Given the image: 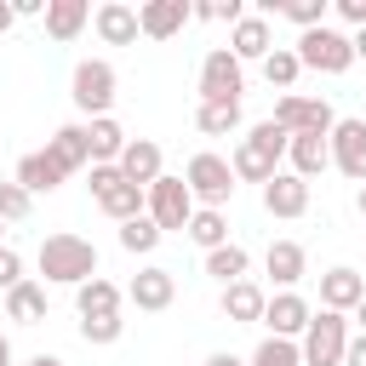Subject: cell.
I'll use <instances>...</instances> for the list:
<instances>
[{"label":"cell","instance_id":"6da1fadb","mask_svg":"<svg viewBox=\"0 0 366 366\" xmlns=\"http://www.w3.org/2000/svg\"><path fill=\"white\" fill-rule=\"evenodd\" d=\"M280 160H286V132H280L274 120H257V126L234 143L229 172H234V183H269V177L280 172Z\"/></svg>","mask_w":366,"mask_h":366},{"label":"cell","instance_id":"7a4b0ae2","mask_svg":"<svg viewBox=\"0 0 366 366\" xmlns=\"http://www.w3.org/2000/svg\"><path fill=\"white\" fill-rule=\"evenodd\" d=\"M40 274L51 286H86L97 274V246L80 234H46L40 240Z\"/></svg>","mask_w":366,"mask_h":366},{"label":"cell","instance_id":"3957f363","mask_svg":"<svg viewBox=\"0 0 366 366\" xmlns=\"http://www.w3.org/2000/svg\"><path fill=\"white\" fill-rule=\"evenodd\" d=\"M292 51H297V63H303V69H315V74H349V69H355V46H349V34H343V29H332V23L303 29Z\"/></svg>","mask_w":366,"mask_h":366},{"label":"cell","instance_id":"277c9868","mask_svg":"<svg viewBox=\"0 0 366 366\" xmlns=\"http://www.w3.org/2000/svg\"><path fill=\"white\" fill-rule=\"evenodd\" d=\"M343 349H349V315L315 309L309 326H303V337H297L303 366H343Z\"/></svg>","mask_w":366,"mask_h":366},{"label":"cell","instance_id":"5b68a950","mask_svg":"<svg viewBox=\"0 0 366 366\" xmlns=\"http://www.w3.org/2000/svg\"><path fill=\"white\" fill-rule=\"evenodd\" d=\"M114 63H103V57H86V63H74V80H69V97H74V109L86 114V120H103L109 109H114Z\"/></svg>","mask_w":366,"mask_h":366},{"label":"cell","instance_id":"8992f818","mask_svg":"<svg viewBox=\"0 0 366 366\" xmlns=\"http://www.w3.org/2000/svg\"><path fill=\"white\" fill-rule=\"evenodd\" d=\"M143 212L154 217L160 234H177V229H189V217H194V194H189L183 177H166V172H160V177L143 189Z\"/></svg>","mask_w":366,"mask_h":366},{"label":"cell","instance_id":"52a82bcc","mask_svg":"<svg viewBox=\"0 0 366 366\" xmlns=\"http://www.w3.org/2000/svg\"><path fill=\"white\" fill-rule=\"evenodd\" d=\"M246 92V63L229 46H212L200 57V103H240Z\"/></svg>","mask_w":366,"mask_h":366},{"label":"cell","instance_id":"ba28073f","mask_svg":"<svg viewBox=\"0 0 366 366\" xmlns=\"http://www.w3.org/2000/svg\"><path fill=\"white\" fill-rule=\"evenodd\" d=\"M183 183H189L194 206H212V212H223V200L234 194V172H229V160L212 154V149H200V154L183 166Z\"/></svg>","mask_w":366,"mask_h":366},{"label":"cell","instance_id":"9c48e42d","mask_svg":"<svg viewBox=\"0 0 366 366\" xmlns=\"http://www.w3.org/2000/svg\"><path fill=\"white\" fill-rule=\"evenodd\" d=\"M286 137H297V132H315V137H326L332 126H337V114H332V103L326 97H303V92H286L280 103H274V114H269Z\"/></svg>","mask_w":366,"mask_h":366},{"label":"cell","instance_id":"30bf717a","mask_svg":"<svg viewBox=\"0 0 366 366\" xmlns=\"http://www.w3.org/2000/svg\"><path fill=\"white\" fill-rule=\"evenodd\" d=\"M92 200H97V212H109L114 223L143 217V189H137V183H126V177H120V166H92Z\"/></svg>","mask_w":366,"mask_h":366},{"label":"cell","instance_id":"8fae6325","mask_svg":"<svg viewBox=\"0 0 366 366\" xmlns=\"http://www.w3.org/2000/svg\"><path fill=\"white\" fill-rule=\"evenodd\" d=\"M172 297H177V274H172V269H160V263L137 269V274H132V286H126V303H132L137 315H160V309H172Z\"/></svg>","mask_w":366,"mask_h":366},{"label":"cell","instance_id":"7c38bea8","mask_svg":"<svg viewBox=\"0 0 366 366\" xmlns=\"http://www.w3.org/2000/svg\"><path fill=\"white\" fill-rule=\"evenodd\" d=\"M326 149H332V166L355 183H366V120H337L326 132Z\"/></svg>","mask_w":366,"mask_h":366},{"label":"cell","instance_id":"4fadbf2b","mask_svg":"<svg viewBox=\"0 0 366 366\" xmlns=\"http://www.w3.org/2000/svg\"><path fill=\"white\" fill-rule=\"evenodd\" d=\"M309 297H297V292H274L269 303H263V326H269V337H303V326H309Z\"/></svg>","mask_w":366,"mask_h":366},{"label":"cell","instance_id":"5bb4252c","mask_svg":"<svg viewBox=\"0 0 366 366\" xmlns=\"http://www.w3.org/2000/svg\"><path fill=\"white\" fill-rule=\"evenodd\" d=\"M263 212H269V217H303V212H309V183L292 177V172H274V177L263 183Z\"/></svg>","mask_w":366,"mask_h":366},{"label":"cell","instance_id":"9a60e30c","mask_svg":"<svg viewBox=\"0 0 366 366\" xmlns=\"http://www.w3.org/2000/svg\"><path fill=\"white\" fill-rule=\"evenodd\" d=\"M183 23H189V0H143L137 6V34H149V40H172Z\"/></svg>","mask_w":366,"mask_h":366},{"label":"cell","instance_id":"2e32d148","mask_svg":"<svg viewBox=\"0 0 366 366\" xmlns=\"http://www.w3.org/2000/svg\"><path fill=\"white\" fill-rule=\"evenodd\" d=\"M229 51L240 57V63H263L269 51H274V34H269V17H257V11H246L234 29H229Z\"/></svg>","mask_w":366,"mask_h":366},{"label":"cell","instance_id":"e0dca14e","mask_svg":"<svg viewBox=\"0 0 366 366\" xmlns=\"http://www.w3.org/2000/svg\"><path fill=\"white\" fill-rule=\"evenodd\" d=\"M120 177L126 183H137V189H149L154 177H160V143L154 137H126V149H120Z\"/></svg>","mask_w":366,"mask_h":366},{"label":"cell","instance_id":"ac0fdd59","mask_svg":"<svg viewBox=\"0 0 366 366\" xmlns=\"http://www.w3.org/2000/svg\"><path fill=\"white\" fill-rule=\"evenodd\" d=\"M263 269H269V280H274L280 292H292V286L309 274V252H303L297 240H269V252H263Z\"/></svg>","mask_w":366,"mask_h":366},{"label":"cell","instance_id":"d6986e66","mask_svg":"<svg viewBox=\"0 0 366 366\" xmlns=\"http://www.w3.org/2000/svg\"><path fill=\"white\" fill-rule=\"evenodd\" d=\"M366 297V280L355 274V269H326L320 274V309H332V315H355V303Z\"/></svg>","mask_w":366,"mask_h":366},{"label":"cell","instance_id":"ffe728a7","mask_svg":"<svg viewBox=\"0 0 366 366\" xmlns=\"http://www.w3.org/2000/svg\"><path fill=\"white\" fill-rule=\"evenodd\" d=\"M92 29L103 34V46H132V40H137V6L103 0V6L92 11Z\"/></svg>","mask_w":366,"mask_h":366},{"label":"cell","instance_id":"44dd1931","mask_svg":"<svg viewBox=\"0 0 366 366\" xmlns=\"http://www.w3.org/2000/svg\"><path fill=\"white\" fill-rule=\"evenodd\" d=\"M286 160H292V177H320L326 166H332V149H326V137H315V132H297V137H286Z\"/></svg>","mask_w":366,"mask_h":366},{"label":"cell","instance_id":"7402d4cb","mask_svg":"<svg viewBox=\"0 0 366 366\" xmlns=\"http://www.w3.org/2000/svg\"><path fill=\"white\" fill-rule=\"evenodd\" d=\"M63 177H69V172H63V166L51 160V149H29V154L17 160V183H23L29 194H51V189H57Z\"/></svg>","mask_w":366,"mask_h":366},{"label":"cell","instance_id":"603a6c76","mask_svg":"<svg viewBox=\"0 0 366 366\" xmlns=\"http://www.w3.org/2000/svg\"><path fill=\"white\" fill-rule=\"evenodd\" d=\"M263 303H269V292H263L257 280H234V286H223V320H234V326L263 320Z\"/></svg>","mask_w":366,"mask_h":366},{"label":"cell","instance_id":"cb8c5ba5","mask_svg":"<svg viewBox=\"0 0 366 366\" xmlns=\"http://www.w3.org/2000/svg\"><path fill=\"white\" fill-rule=\"evenodd\" d=\"M120 303H126V292H120L114 280H103V274H92L86 286H74V309H80V320H92V315H120Z\"/></svg>","mask_w":366,"mask_h":366},{"label":"cell","instance_id":"d4e9b609","mask_svg":"<svg viewBox=\"0 0 366 366\" xmlns=\"http://www.w3.org/2000/svg\"><path fill=\"white\" fill-rule=\"evenodd\" d=\"M86 149H92V166H114V160H120V149H126V132H120V120H114V114H103V120H86Z\"/></svg>","mask_w":366,"mask_h":366},{"label":"cell","instance_id":"484cf974","mask_svg":"<svg viewBox=\"0 0 366 366\" xmlns=\"http://www.w3.org/2000/svg\"><path fill=\"white\" fill-rule=\"evenodd\" d=\"M6 320L40 326V320H46V286H40V280H17V286L6 292Z\"/></svg>","mask_w":366,"mask_h":366},{"label":"cell","instance_id":"4316f807","mask_svg":"<svg viewBox=\"0 0 366 366\" xmlns=\"http://www.w3.org/2000/svg\"><path fill=\"white\" fill-rule=\"evenodd\" d=\"M86 23H92V6L86 0H46V34L51 40H74Z\"/></svg>","mask_w":366,"mask_h":366},{"label":"cell","instance_id":"83f0119b","mask_svg":"<svg viewBox=\"0 0 366 366\" xmlns=\"http://www.w3.org/2000/svg\"><path fill=\"white\" fill-rule=\"evenodd\" d=\"M46 149H51V160H57L63 172H80V166H92V149H86V126H57V132L46 137Z\"/></svg>","mask_w":366,"mask_h":366},{"label":"cell","instance_id":"f1b7e54d","mask_svg":"<svg viewBox=\"0 0 366 366\" xmlns=\"http://www.w3.org/2000/svg\"><path fill=\"white\" fill-rule=\"evenodd\" d=\"M200 252H217V246H229V217L223 212H212V206H194V217H189V229H183Z\"/></svg>","mask_w":366,"mask_h":366},{"label":"cell","instance_id":"f546056e","mask_svg":"<svg viewBox=\"0 0 366 366\" xmlns=\"http://www.w3.org/2000/svg\"><path fill=\"white\" fill-rule=\"evenodd\" d=\"M246 269H252V257H246V246H217V252H206V274L212 280H223V286H234V280H246Z\"/></svg>","mask_w":366,"mask_h":366},{"label":"cell","instance_id":"4dcf8cb0","mask_svg":"<svg viewBox=\"0 0 366 366\" xmlns=\"http://www.w3.org/2000/svg\"><path fill=\"white\" fill-rule=\"evenodd\" d=\"M297 74H303V63H297V51H292V46H274V51L263 57V80H269L274 92H292V86H297Z\"/></svg>","mask_w":366,"mask_h":366},{"label":"cell","instance_id":"1f68e13d","mask_svg":"<svg viewBox=\"0 0 366 366\" xmlns=\"http://www.w3.org/2000/svg\"><path fill=\"white\" fill-rule=\"evenodd\" d=\"M194 126L206 137H229V132H240V103H200L194 109Z\"/></svg>","mask_w":366,"mask_h":366},{"label":"cell","instance_id":"d6a6232c","mask_svg":"<svg viewBox=\"0 0 366 366\" xmlns=\"http://www.w3.org/2000/svg\"><path fill=\"white\" fill-rule=\"evenodd\" d=\"M160 240H166V234L154 229V217H149V212H143V217H132V223H120V246H126L132 257H143V252H154Z\"/></svg>","mask_w":366,"mask_h":366},{"label":"cell","instance_id":"836d02e7","mask_svg":"<svg viewBox=\"0 0 366 366\" xmlns=\"http://www.w3.org/2000/svg\"><path fill=\"white\" fill-rule=\"evenodd\" d=\"M246 366H303V355H297V343L292 337H263L257 349H252V360Z\"/></svg>","mask_w":366,"mask_h":366},{"label":"cell","instance_id":"e575fe53","mask_svg":"<svg viewBox=\"0 0 366 366\" xmlns=\"http://www.w3.org/2000/svg\"><path fill=\"white\" fill-rule=\"evenodd\" d=\"M326 11H332V0H280L274 17H286V23H297V29H320Z\"/></svg>","mask_w":366,"mask_h":366},{"label":"cell","instance_id":"d590c367","mask_svg":"<svg viewBox=\"0 0 366 366\" xmlns=\"http://www.w3.org/2000/svg\"><path fill=\"white\" fill-rule=\"evenodd\" d=\"M120 332H126V320H120V315H92V320H80V337H86L92 349L120 343Z\"/></svg>","mask_w":366,"mask_h":366},{"label":"cell","instance_id":"8d00e7d4","mask_svg":"<svg viewBox=\"0 0 366 366\" xmlns=\"http://www.w3.org/2000/svg\"><path fill=\"white\" fill-rule=\"evenodd\" d=\"M29 206H34V194L11 177V183H0V223H23L29 217Z\"/></svg>","mask_w":366,"mask_h":366},{"label":"cell","instance_id":"74e56055","mask_svg":"<svg viewBox=\"0 0 366 366\" xmlns=\"http://www.w3.org/2000/svg\"><path fill=\"white\" fill-rule=\"evenodd\" d=\"M17 280H29V274H23V257H17L11 246H0V292H11Z\"/></svg>","mask_w":366,"mask_h":366},{"label":"cell","instance_id":"f35d334b","mask_svg":"<svg viewBox=\"0 0 366 366\" xmlns=\"http://www.w3.org/2000/svg\"><path fill=\"white\" fill-rule=\"evenodd\" d=\"M332 11H337L349 29H366V0H332Z\"/></svg>","mask_w":366,"mask_h":366},{"label":"cell","instance_id":"ab89813d","mask_svg":"<svg viewBox=\"0 0 366 366\" xmlns=\"http://www.w3.org/2000/svg\"><path fill=\"white\" fill-rule=\"evenodd\" d=\"M343 366H366V337H349V349H343Z\"/></svg>","mask_w":366,"mask_h":366},{"label":"cell","instance_id":"60d3db41","mask_svg":"<svg viewBox=\"0 0 366 366\" xmlns=\"http://www.w3.org/2000/svg\"><path fill=\"white\" fill-rule=\"evenodd\" d=\"M206 366H246L240 355H229V349H217V355H206Z\"/></svg>","mask_w":366,"mask_h":366},{"label":"cell","instance_id":"b9f144b4","mask_svg":"<svg viewBox=\"0 0 366 366\" xmlns=\"http://www.w3.org/2000/svg\"><path fill=\"white\" fill-rule=\"evenodd\" d=\"M349 46H355V63H360V57H366V29H355V34H349Z\"/></svg>","mask_w":366,"mask_h":366},{"label":"cell","instance_id":"7bdbcfd3","mask_svg":"<svg viewBox=\"0 0 366 366\" xmlns=\"http://www.w3.org/2000/svg\"><path fill=\"white\" fill-rule=\"evenodd\" d=\"M11 23H17V11H11V0H0V34H6Z\"/></svg>","mask_w":366,"mask_h":366},{"label":"cell","instance_id":"ee69618b","mask_svg":"<svg viewBox=\"0 0 366 366\" xmlns=\"http://www.w3.org/2000/svg\"><path fill=\"white\" fill-rule=\"evenodd\" d=\"M355 326H360V337H366V297L355 303Z\"/></svg>","mask_w":366,"mask_h":366},{"label":"cell","instance_id":"f6af8a7d","mask_svg":"<svg viewBox=\"0 0 366 366\" xmlns=\"http://www.w3.org/2000/svg\"><path fill=\"white\" fill-rule=\"evenodd\" d=\"M29 366H63V360H57V355H34Z\"/></svg>","mask_w":366,"mask_h":366},{"label":"cell","instance_id":"bcb514c9","mask_svg":"<svg viewBox=\"0 0 366 366\" xmlns=\"http://www.w3.org/2000/svg\"><path fill=\"white\" fill-rule=\"evenodd\" d=\"M0 366H11V343H6V332H0Z\"/></svg>","mask_w":366,"mask_h":366},{"label":"cell","instance_id":"7dc6e473","mask_svg":"<svg viewBox=\"0 0 366 366\" xmlns=\"http://www.w3.org/2000/svg\"><path fill=\"white\" fill-rule=\"evenodd\" d=\"M355 206H360V217H366V183H360V189H355Z\"/></svg>","mask_w":366,"mask_h":366},{"label":"cell","instance_id":"c3c4849f","mask_svg":"<svg viewBox=\"0 0 366 366\" xmlns=\"http://www.w3.org/2000/svg\"><path fill=\"white\" fill-rule=\"evenodd\" d=\"M0 229H6V223H0Z\"/></svg>","mask_w":366,"mask_h":366}]
</instances>
